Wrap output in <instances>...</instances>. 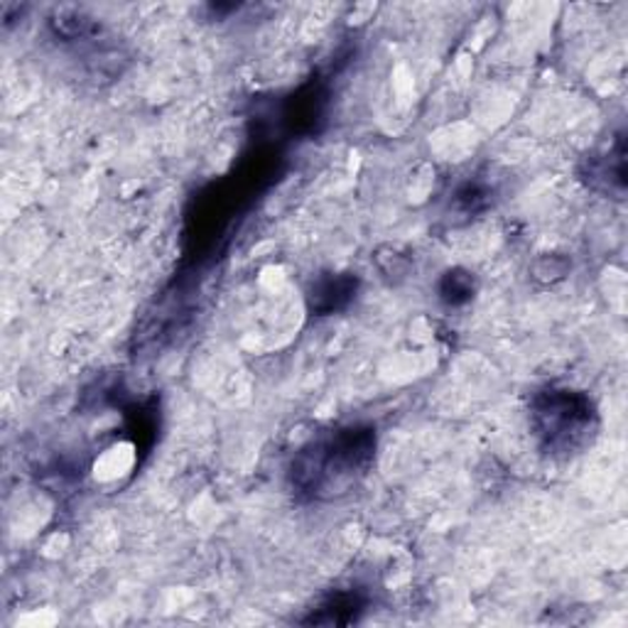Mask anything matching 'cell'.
Segmentation results:
<instances>
[{
	"mask_svg": "<svg viewBox=\"0 0 628 628\" xmlns=\"http://www.w3.org/2000/svg\"><path fill=\"white\" fill-rule=\"evenodd\" d=\"M479 290V283L474 273L464 271V268H452V271H447L440 283H437V295L444 302L447 307H462L467 302L474 300Z\"/></svg>",
	"mask_w": 628,
	"mask_h": 628,
	"instance_id": "cell-6",
	"label": "cell"
},
{
	"mask_svg": "<svg viewBox=\"0 0 628 628\" xmlns=\"http://www.w3.org/2000/svg\"><path fill=\"white\" fill-rule=\"evenodd\" d=\"M587 182L601 192H619L624 195V138L616 140V148H609V155L604 157H589Z\"/></svg>",
	"mask_w": 628,
	"mask_h": 628,
	"instance_id": "cell-5",
	"label": "cell"
},
{
	"mask_svg": "<svg viewBox=\"0 0 628 628\" xmlns=\"http://www.w3.org/2000/svg\"><path fill=\"white\" fill-rule=\"evenodd\" d=\"M493 189L479 179H469L462 187L454 192V207L464 214H481V211L489 209L491 205Z\"/></svg>",
	"mask_w": 628,
	"mask_h": 628,
	"instance_id": "cell-7",
	"label": "cell"
},
{
	"mask_svg": "<svg viewBox=\"0 0 628 628\" xmlns=\"http://www.w3.org/2000/svg\"><path fill=\"white\" fill-rule=\"evenodd\" d=\"M531 430L545 454L567 459L597 440L599 412L587 393L547 386L531 400Z\"/></svg>",
	"mask_w": 628,
	"mask_h": 628,
	"instance_id": "cell-2",
	"label": "cell"
},
{
	"mask_svg": "<svg viewBox=\"0 0 628 628\" xmlns=\"http://www.w3.org/2000/svg\"><path fill=\"white\" fill-rule=\"evenodd\" d=\"M358 293V278L352 273H327L317 278L307 293V307L317 317L342 312L354 302Z\"/></svg>",
	"mask_w": 628,
	"mask_h": 628,
	"instance_id": "cell-3",
	"label": "cell"
},
{
	"mask_svg": "<svg viewBox=\"0 0 628 628\" xmlns=\"http://www.w3.org/2000/svg\"><path fill=\"white\" fill-rule=\"evenodd\" d=\"M366 611V597H362L356 589H342L329 594L317 609L312 611L305 624L317 626H346L358 621V616Z\"/></svg>",
	"mask_w": 628,
	"mask_h": 628,
	"instance_id": "cell-4",
	"label": "cell"
},
{
	"mask_svg": "<svg viewBox=\"0 0 628 628\" xmlns=\"http://www.w3.org/2000/svg\"><path fill=\"white\" fill-rule=\"evenodd\" d=\"M371 425H344L314 437L293 457L287 481L300 501L332 503L364 484L376 459Z\"/></svg>",
	"mask_w": 628,
	"mask_h": 628,
	"instance_id": "cell-1",
	"label": "cell"
}]
</instances>
